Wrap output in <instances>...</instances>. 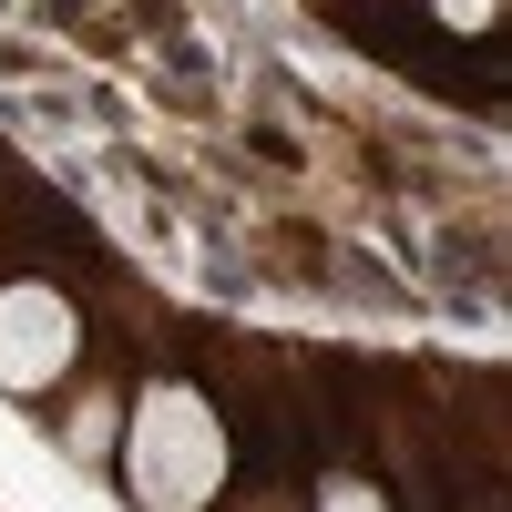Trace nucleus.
Returning a JSON list of instances; mask_svg holds the SVG:
<instances>
[{
  "instance_id": "f257e3e1",
  "label": "nucleus",
  "mask_w": 512,
  "mask_h": 512,
  "mask_svg": "<svg viewBox=\"0 0 512 512\" xmlns=\"http://www.w3.org/2000/svg\"><path fill=\"white\" fill-rule=\"evenodd\" d=\"M216 482H226V441L205 420V400L195 390H154L134 410V502L144 512H195Z\"/></svg>"
},
{
  "instance_id": "f03ea898",
  "label": "nucleus",
  "mask_w": 512,
  "mask_h": 512,
  "mask_svg": "<svg viewBox=\"0 0 512 512\" xmlns=\"http://www.w3.org/2000/svg\"><path fill=\"white\" fill-rule=\"evenodd\" d=\"M72 359V308L52 287H0V390H41Z\"/></svg>"
},
{
  "instance_id": "7ed1b4c3",
  "label": "nucleus",
  "mask_w": 512,
  "mask_h": 512,
  "mask_svg": "<svg viewBox=\"0 0 512 512\" xmlns=\"http://www.w3.org/2000/svg\"><path fill=\"white\" fill-rule=\"evenodd\" d=\"M318 512H379V492H359V482H338V492H328Z\"/></svg>"
},
{
  "instance_id": "20e7f679",
  "label": "nucleus",
  "mask_w": 512,
  "mask_h": 512,
  "mask_svg": "<svg viewBox=\"0 0 512 512\" xmlns=\"http://www.w3.org/2000/svg\"><path fill=\"white\" fill-rule=\"evenodd\" d=\"M482 11H492V0H441V21H461V31H472Z\"/></svg>"
}]
</instances>
